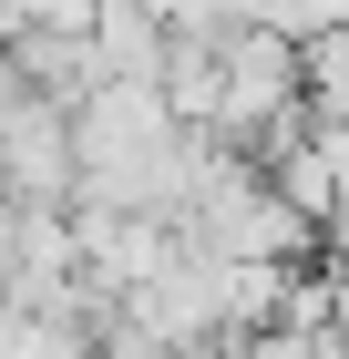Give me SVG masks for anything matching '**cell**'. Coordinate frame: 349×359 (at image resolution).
Returning a JSON list of instances; mask_svg holds the SVG:
<instances>
[{
  "label": "cell",
  "mask_w": 349,
  "mask_h": 359,
  "mask_svg": "<svg viewBox=\"0 0 349 359\" xmlns=\"http://www.w3.org/2000/svg\"><path fill=\"white\" fill-rule=\"evenodd\" d=\"M0 195L11 205H72L82 195V134H72V103L21 83L0 93Z\"/></svg>",
  "instance_id": "obj_2"
},
{
  "label": "cell",
  "mask_w": 349,
  "mask_h": 359,
  "mask_svg": "<svg viewBox=\"0 0 349 359\" xmlns=\"http://www.w3.org/2000/svg\"><path fill=\"white\" fill-rule=\"evenodd\" d=\"M349 21V0H277V31L288 41H319V31H339Z\"/></svg>",
  "instance_id": "obj_4"
},
{
  "label": "cell",
  "mask_w": 349,
  "mask_h": 359,
  "mask_svg": "<svg viewBox=\"0 0 349 359\" xmlns=\"http://www.w3.org/2000/svg\"><path fill=\"white\" fill-rule=\"evenodd\" d=\"M0 205H11V195H0Z\"/></svg>",
  "instance_id": "obj_5"
},
{
  "label": "cell",
  "mask_w": 349,
  "mask_h": 359,
  "mask_svg": "<svg viewBox=\"0 0 349 359\" xmlns=\"http://www.w3.org/2000/svg\"><path fill=\"white\" fill-rule=\"evenodd\" d=\"M308 236H319V216H298L288 185H277L257 154H246V165L185 216V247H206V257H257V267H298Z\"/></svg>",
  "instance_id": "obj_1"
},
{
  "label": "cell",
  "mask_w": 349,
  "mask_h": 359,
  "mask_svg": "<svg viewBox=\"0 0 349 359\" xmlns=\"http://www.w3.org/2000/svg\"><path fill=\"white\" fill-rule=\"evenodd\" d=\"M0 359H93V329H72L31 298H0Z\"/></svg>",
  "instance_id": "obj_3"
}]
</instances>
